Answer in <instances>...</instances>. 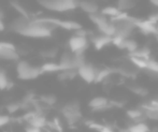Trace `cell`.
I'll list each match as a JSON object with an SVG mask.
<instances>
[{"instance_id":"obj_12","label":"cell","mask_w":158,"mask_h":132,"mask_svg":"<svg viewBox=\"0 0 158 132\" xmlns=\"http://www.w3.org/2000/svg\"><path fill=\"white\" fill-rule=\"evenodd\" d=\"M88 106L94 111H102L110 106V101L106 97H96L93 98L88 103Z\"/></svg>"},{"instance_id":"obj_8","label":"cell","mask_w":158,"mask_h":132,"mask_svg":"<svg viewBox=\"0 0 158 132\" xmlns=\"http://www.w3.org/2000/svg\"><path fill=\"white\" fill-rule=\"evenodd\" d=\"M1 50H0V59L10 60V61H19V55L16 52V48L12 43L9 42H0Z\"/></svg>"},{"instance_id":"obj_30","label":"cell","mask_w":158,"mask_h":132,"mask_svg":"<svg viewBox=\"0 0 158 132\" xmlns=\"http://www.w3.org/2000/svg\"><path fill=\"white\" fill-rule=\"evenodd\" d=\"M58 120L59 119H57V118H54L52 122H48V126L50 127L51 129H54V130H56V131H63V127L60 126Z\"/></svg>"},{"instance_id":"obj_5","label":"cell","mask_w":158,"mask_h":132,"mask_svg":"<svg viewBox=\"0 0 158 132\" xmlns=\"http://www.w3.org/2000/svg\"><path fill=\"white\" fill-rule=\"evenodd\" d=\"M115 25L116 29V35H123L125 38H128L129 35L132 33L135 28H137V24H135V19H131L129 16L122 17V19H115L112 21Z\"/></svg>"},{"instance_id":"obj_7","label":"cell","mask_w":158,"mask_h":132,"mask_svg":"<svg viewBox=\"0 0 158 132\" xmlns=\"http://www.w3.org/2000/svg\"><path fill=\"white\" fill-rule=\"evenodd\" d=\"M77 74L79 76L81 77L84 82L88 83H94L96 82V77H97V72H98V69L95 68L92 64H84L77 69Z\"/></svg>"},{"instance_id":"obj_6","label":"cell","mask_w":158,"mask_h":132,"mask_svg":"<svg viewBox=\"0 0 158 132\" xmlns=\"http://www.w3.org/2000/svg\"><path fill=\"white\" fill-rule=\"evenodd\" d=\"M68 45L72 53L84 54V52L87 50L88 45H89V42H88V39L85 35H79L74 33V35L69 39Z\"/></svg>"},{"instance_id":"obj_14","label":"cell","mask_w":158,"mask_h":132,"mask_svg":"<svg viewBox=\"0 0 158 132\" xmlns=\"http://www.w3.org/2000/svg\"><path fill=\"white\" fill-rule=\"evenodd\" d=\"M79 8L82 11H84L85 13H88L89 15L98 13V10H99L98 4L94 1H90V0H82V1H79Z\"/></svg>"},{"instance_id":"obj_19","label":"cell","mask_w":158,"mask_h":132,"mask_svg":"<svg viewBox=\"0 0 158 132\" xmlns=\"http://www.w3.org/2000/svg\"><path fill=\"white\" fill-rule=\"evenodd\" d=\"M143 109L145 112L146 118H150L152 120H158V107L146 104V105H143Z\"/></svg>"},{"instance_id":"obj_27","label":"cell","mask_w":158,"mask_h":132,"mask_svg":"<svg viewBox=\"0 0 158 132\" xmlns=\"http://www.w3.org/2000/svg\"><path fill=\"white\" fill-rule=\"evenodd\" d=\"M11 6H12L13 8H14L15 10H16L17 12L21 14V16H24V17H27V19H29V14H28V12L19 3H17V2H15V1H11Z\"/></svg>"},{"instance_id":"obj_38","label":"cell","mask_w":158,"mask_h":132,"mask_svg":"<svg viewBox=\"0 0 158 132\" xmlns=\"http://www.w3.org/2000/svg\"><path fill=\"white\" fill-rule=\"evenodd\" d=\"M0 50H1V44H0Z\"/></svg>"},{"instance_id":"obj_28","label":"cell","mask_w":158,"mask_h":132,"mask_svg":"<svg viewBox=\"0 0 158 132\" xmlns=\"http://www.w3.org/2000/svg\"><path fill=\"white\" fill-rule=\"evenodd\" d=\"M135 6V0H119L118 1V8L122 11L131 9Z\"/></svg>"},{"instance_id":"obj_37","label":"cell","mask_w":158,"mask_h":132,"mask_svg":"<svg viewBox=\"0 0 158 132\" xmlns=\"http://www.w3.org/2000/svg\"><path fill=\"white\" fill-rule=\"evenodd\" d=\"M156 38H157V40H158V31L156 32Z\"/></svg>"},{"instance_id":"obj_22","label":"cell","mask_w":158,"mask_h":132,"mask_svg":"<svg viewBox=\"0 0 158 132\" xmlns=\"http://www.w3.org/2000/svg\"><path fill=\"white\" fill-rule=\"evenodd\" d=\"M131 62L137 67L138 69H146L148 67V59H144V58H140V57H135V56H131L130 58Z\"/></svg>"},{"instance_id":"obj_33","label":"cell","mask_w":158,"mask_h":132,"mask_svg":"<svg viewBox=\"0 0 158 132\" xmlns=\"http://www.w3.org/2000/svg\"><path fill=\"white\" fill-rule=\"evenodd\" d=\"M11 118L6 115H0V127H3L10 122Z\"/></svg>"},{"instance_id":"obj_34","label":"cell","mask_w":158,"mask_h":132,"mask_svg":"<svg viewBox=\"0 0 158 132\" xmlns=\"http://www.w3.org/2000/svg\"><path fill=\"white\" fill-rule=\"evenodd\" d=\"M41 130L42 129L37 128V127L31 126V125H29L28 127H26V129H25V131H27V132H40Z\"/></svg>"},{"instance_id":"obj_4","label":"cell","mask_w":158,"mask_h":132,"mask_svg":"<svg viewBox=\"0 0 158 132\" xmlns=\"http://www.w3.org/2000/svg\"><path fill=\"white\" fill-rule=\"evenodd\" d=\"M89 19L97 26L100 33L110 35V37H114L116 35V29H115L114 23L111 19H108V16H106L104 14H102V13L90 14Z\"/></svg>"},{"instance_id":"obj_17","label":"cell","mask_w":158,"mask_h":132,"mask_svg":"<svg viewBox=\"0 0 158 132\" xmlns=\"http://www.w3.org/2000/svg\"><path fill=\"white\" fill-rule=\"evenodd\" d=\"M128 131L130 132H148L150 131V127L148 124L142 120V122H137L133 125H131L128 128Z\"/></svg>"},{"instance_id":"obj_15","label":"cell","mask_w":158,"mask_h":132,"mask_svg":"<svg viewBox=\"0 0 158 132\" xmlns=\"http://www.w3.org/2000/svg\"><path fill=\"white\" fill-rule=\"evenodd\" d=\"M127 116L132 120L133 122H142L146 118L144 109H129L127 112Z\"/></svg>"},{"instance_id":"obj_9","label":"cell","mask_w":158,"mask_h":132,"mask_svg":"<svg viewBox=\"0 0 158 132\" xmlns=\"http://www.w3.org/2000/svg\"><path fill=\"white\" fill-rule=\"evenodd\" d=\"M38 21L45 22V23L52 24L55 27H60L66 30H77V29L82 28L81 25L79 23H75V22L71 21H60L58 19H55V17H42V19H37Z\"/></svg>"},{"instance_id":"obj_11","label":"cell","mask_w":158,"mask_h":132,"mask_svg":"<svg viewBox=\"0 0 158 132\" xmlns=\"http://www.w3.org/2000/svg\"><path fill=\"white\" fill-rule=\"evenodd\" d=\"M135 24L137 27L145 35H156V32L158 31V27L157 24L153 23L152 21L148 19V21H138L135 19Z\"/></svg>"},{"instance_id":"obj_13","label":"cell","mask_w":158,"mask_h":132,"mask_svg":"<svg viewBox=\"0 0 158 132\" xmlns=\"http://www.w3.org/2000/svg\"><path fill=\"white\" fill-rule=\"evenodd\" d=\"M112 41H113V37L103 35V33L97 35V37H94V38H93V40H92L95 48H96V50H98V51L102 50L103 47L108 46L109 44L112 43Z\"/></svg>"},{"instance_id":"obj_20","label":"cell","mask_w":158,"mask_h":132,"mask_svg":"<svg viewBox=\"0 0 158 132\" xmlns=\"http://www.w3.org/2000/svg\"><path fill=\"white\" fill-rule=\"evenodd\" d=\"M121 12H122V10L118 6H117V8H115V6H106V8H104L103 10L101 11L102 14H104L108 17H111V19L116 17Z\"/></svg>"},{"instance_id":"obj_18","label":"cell","mask_w":158,"mask_h":132,"mask_svg":"<svg viewBox=\"0 0 158 132\" xmlns=\"http://www.w3.org/2000/svg\"><path fill=\"white\" fill-rule=\"evenodd\" d=\"M41 69L43 71V73H53L61 71L59 64H56V62H45V64L41 66Z\"/></svg>"},{"instance_id":"obj_32","label":"cell","mask_w":158,"mask_h":132,"mask_svg":"<svg viewBox=\"0 0 158 132\" xmlns=\"http://www.w3.org/2000/svg\"><path fill=\"white\" fill-rule=\"evenodd\" d=\"M57 54V50H48V51H43L41 53V55L45 58H54Z\"/></svg>"},{"instance_id":"obj_25","label":"cell","mask_w":158,"mask_h":132,"mask_svg":"<svg viewBox=\"0 0 158 132\" xmlns=\"http://www.w3.org/2000/svg\"><path fill=\"white\" fill-rule=\"evenodd\" d=\"M112 71L110 69H100L98 70L97 72V77H96V83H99V82H102L103 80H106L109 75L111 74Z\"/></svg>"},{"instance_id":"obj_21","label":"cell","mask_w":158,"mask_h":132,"mask_svg":"<svg viewBox=\"0 0 158 132\" xmlns=\"http://www.w3.org/2000/svg\"><path fill=\"white\" fill-rule=\"evenodd\" d=\"M123 50H127L129 53H133L135 51H137L138 48H139V45H138V43L135 41V40L132 39H128V38H126L125 41H124V44H123Z\"/></svg>"},{"instance_id":"obj_24","label":"cell","mask_w":158,"mask_h":132,"mask_svg":"<svg viewBox=\"0 0 158 132\" xmlns=\"http://www.w3.org/2000/svg\"><path fill=\"white\" fill-rule=\"evenodd\" d=\"M40 101L43 104H46V105H53V104L56 103L57 98L55 97L54 95H43L40 97Z\"/></svg>"},{"instance_id":"obj_1","label":"cell","mask_w":158,"mask_h":132,"mask_svg":"<svg viewBox=\"0 0 158 132\" xmlns=\"http://www.w3.org/2000/svg\"><path fill=\"white\" fill-rule=\"evenodd\" d=\"M55 28L56 27L52 24L38 21L37 19L30 21V19L24 16L14 19L10 25V30L24 37L35 38V39L50 38Z\"/></svg>"},{"instance_id":"obj_29","label":"cell","mask_w":158,"mask_h":132,"mask_svg":"<svg viewBox=\"0 0 158 132\" xmlns=\"http://www.w3.org/2000/svg\"><path fill=\"white\" fill-rule=\"evenodd\" d=\"M145 70H148L151 72H154L157 73L158 74V62L156 60H153V59H148V67H146Z\"/></svg>"},{"instance_id":"obj_2","label":"cell","mask_w":158,"mask_h":132,"mask_svg":"<svg viewBox=\"0 0 158 132\" xmlns=\"http://www.w3.org/2000/svg\"><path fill=\"white\" fill-rule=\"evenodd\" d=\"M43 73L41 67L31 66L26 60H21L17 62L16 66V74L19 80H35Z\"/></svg>"},{"instance_id":"obj_23","label":"cell","mask_w":158,"mask_h":132,"mask_svg":"<svg viewBox=\"0 0 158 132\" xmlns=\"http://www.w3.org/2000/svg\"><path fill=\"white\" fill-rule=\"evenodd\" d=\"M131 56H135V57L144 58V59H150V50L148 47H141L138 48L133 53H131Z\"/></svg>"},{"instance_id":"obj_3","label":"cell","mask_w":158,"mask_h":132,"mask_svg":"<svg viewBox=\"0 0 158 132\" xmlns=\"http://www.w3.org/2000/svg\"><path fill=\"white\" fill-rule=\"evenodd\" d=\"M43 8L56 12H66L74 10L79 6L77 0H38Z\"/></svg>"},{"instance_id":"obj_16","label":"cell","mask_w":158,"mask_h":132,"mask_svg":"<svg viewBox=\"0 0 158 132\" xmlns=\"http://www.w3.org/2000/svg\"><path fill=\"white\" fill-rule=\"evenodd\" d=\"M28 122H29V125H31V126H35L40 129H43L44 127L48 126V120H46V118L44 117L43 115H41V114H37L35 116H33Z\"/></svg>"},{"instance_id":"obj_31","label":"cell","mask_w":158,"mask_h":132,"mask_svg":"<svg viewBox=\"0 0 158 132\" xmlns=\"http://www.w3.org/2000/svg\"><path fill=\"white\" fill-rule=\"evenodd\" d=\"M19 109H22V104L21 103H17V102H12V103H9L6 105V109L10 114H13L15 112H17Z\"/></svg>"},{"instance_id":"obj_26","label":"cell","mask_w":158,"mask_h":132,"mask_svg":"<svg viewBox=\"0 0 158 132\" xmlns=\"http://www.w3.org/2000/svg\"><path fill=\"white\" fill-rule=\"evenodd\" d=\"M10 80L8 79V75L3 70H0V90H4L8 88V85Z\"/></svg>"},{"instance_id":"obj_35","label":"cell","mask_w":158,"mask_h":132,"mask_svg":"<svg viewBox=\"0 0 158 132\" xmlns=\"http://www.w3.org/2000/svg\"><path fill=\"white\" fill-rule=\"evenodd\" d=\"M148 19H150V21H152L153 23L158 24V12L157 13H154V14L151 15V16L148 17Z\"/></svg>"},{"instance_id":"obj_36","label":"cell","mask_w":158,"mask_h":132,"mask_svg":"<svg viewBox=\"0 0 158 132\" xmlns=\"http://www.w3.org/2000/svg\"><path fill=\"white\" fill-rule=\"evenodd\" d=\"M151 1V3L153 4V6H157L158 8V0H150Z\"/></svg>"},{"instance_id":"obj_10","label":"cell","mask_w":158,"mask_h":132,"mask_svg":"<svg viewBox=\"0 0 158 132\" xmlns=\"http://www.w3.org/2000/svg\"><path fill=\"white\" fill-rule=\"evenodd\" d=\"M64 118L68 120L69 124H73V122H77V119L81 116L80 113V105L77 102H72V103L67 104L66 106L61 109Z\"/></svg>"}]
</instances>
